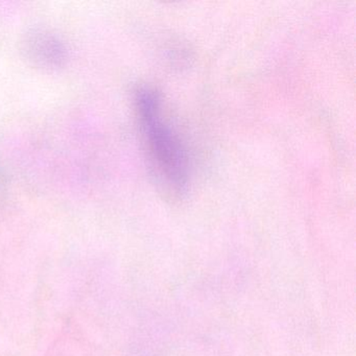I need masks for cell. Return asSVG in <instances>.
<instances>
[{"instance_id": "obj_1", "label": "cell", "mask_w": 356, "mask_h": 356, "mask_svg": "<svg viewBox=\"0 0 356 356\" xmlns=\"http://www.w3.org/2000/svg\"><path fill=\"white\" fill-rule=\"evenodd\" d=\"M137 115L152 165L166 188L182 193L188 184V158L182 141L162 115L161 99L156 91H137Z\"/></svg>"}, {"instance_id": "obj_2", "label": "cell", "mask_w": 356, "mask_h": 356, "mask_svg": "<svg viewBox=\"0 0 356 356\" xmlns=\"http://www.w3.org/2000/svg\"><path fill=\"white\" fill-rule=\"evenodd\" d=\"M26 57L38 67L59 70L67 60V51L60 39L45 31H34L24 42Z\"/></svg>"}]
</instances>
